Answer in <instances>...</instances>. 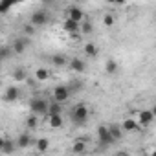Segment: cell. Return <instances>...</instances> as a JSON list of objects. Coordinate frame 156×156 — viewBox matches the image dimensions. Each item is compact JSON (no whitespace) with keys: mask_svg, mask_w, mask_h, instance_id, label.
<instances>
[{"mask_svg":"<svg viewBox=\"0 0 156 156\" xmlns=\"http://www.w3.org/2000/svg\"><path fill=\"white\" fill-rule=\"evenodd\" d=\"M50 103H51V101H48L46 98H33V99H30L31 114H35V116H48Z\"/></svg>","mask_w":156,"mask_h":156,"instance_id":"1","label":"cell"},{"mask_svg":"<svg viewBox=\"0 0 156 156\" xmlns=\"http://www.w3.org/2000/svg\"><path fill=\"white\" fill-rule=\"evenodd\" d=\"M88 116H90V108L85 103L75 105L72 110V121H75V123H85L88 119Z\"/></svg>","mask_w":156,"mask_h":156,"instance_id":"2","label":"cell"},{"mask_svg":"<svg viewBox=\"0 0 156 156\" xmlns=\"http://www.w3.org/2000/svg\"><path fill=\"white\" fill-rule=\"evenodd\" d=\"M48 20H50V15H48L46 9H37L30 15V22H31L33 28H42V26L48 24Z\"/></svg>","mask_w":156,"mask_h":156,"instance_id":"3","label":"cell"},{"mask_svg":"<svg viewBox=\"0 0 156 156\" xmlns=\"http://www.w3.org/2000/svg\"><path fill=\"white\" fill-rule=\"evenodd\" d=\"M98 140H99L101 147H108L110 143H114V138H112L110 129L107 125H99L98 127Z\"/></svg>","mask_w":156,"mask_h":156,"instance_id":"4","label":"cell"},{"mask_svg":"<svg viewBox=\"0 0 156 156\" xmlns=\"http://www.w3.org/2000/svg\"><path fill=\"white\" fill-rule=\"evenodd\" d=\"M70 99V88L68 87H64V85H59V87H55L53 88V101H57V103H66Z\"/></svg>","mask_w":156,"mask_h":156,"instance_id":"5","label":"cell"},{"mask_svg":"<svg viewBox=\"0 0 156 156\" xmlns=\"http://www.w3.org/2000/svg\"><path fill=\"white\" fill-rule=\"evenodd\" d=\"M66 19H70V20H73V22H79V24H83L85 22V11L79 8V6H70L68 8V11H66Z\"/></svg>","mask_w":156,"mask_h":156,"instance_id":"6","label":"cell"},{"mask_svg":"<svg viewBox=\"0 0 156 156\" xmlns=\"http://www.w3.org/2000/svg\"><path fill=\"white\" fill-rule=\"evenodd\" d=\"M136 121H138V125H140L141 129H147V127L154 121V114H152V110H140Z\"/></svg>","mask_w":156,"mask_h":156,"instance_id":"7","label":"cell"},{"mask_svg":"<svg viewBox=\"0 0 156 156\" xmlns=\"http://www.w3.org/2000/svg\"><path fill=\"white\" fill-rule=\"evenodd\" d=\"M28 46H30V39H26V37H17V39L13 41V44H11V50H13L15 55H20V53H24V51L28 50Z\"/></svg>","mask_w":156,"mask_h":156,"instance_id":"8","label":"cell"},{"mask_svg":"<svg viewBox=\"0 0 156 156\" xmlns=\"http://www.w3.org/2000/svg\"><path fill=\"white\" fill-rule=\"evenodd\" d=\"M15 149H19L15 140H9V138L0 140V151H2L4 154H11V152H15Z\"/></svg>","mask_w":156,"mask_h":156,"instance_id":"9","label":"cell"},{"mask_svg":"<svg viewBox=\"0 0 156 156\" xmlns=\"http://www.w3.org/2000/svg\"><path fill=\"white\" fill-rule=\"evenodd\" d=\"M19 98H20V88H17V87H8V88H6V92H4V101L15 103Z\"/></svg>","mask_w":156,"mask_h":156,"instance_id":"10","label":"cell"},{"mask_svg":"<svg viewBox=\"0 0 156 156\" xmlns=\"http://www.w3.org/2000/svg\"><path fill=\"white\" fill-rule=\"evenodd\" d=\"M62 30H64L66 33H70V35H75V33H81V24H79V22H73V20H70V19H66L64 24H62Z\"/></svg>","mask_w":156,"mask_h":156,"instance_id":"11","label":"cell"},{"mask_svg":"<svg viewBox=\"0 0 156 156\" xmlns=\"http://www.w3.org/2000/svg\"><path fill=\"white\" fill-rule=\"evenodd\" d=\"M31 143H33L31 132H22V134H19V138H17V147H19V149H28ZM33 145H35V143H33Z\"/></svg>","mask_w":156,"mask_h":156,"instance_id":"12","label":"cell"},{"mask_svg":"<svg viewBox=\"0 0 156 156\" xmlns=\"http://www.w3.org/2000/svg\"><path fill=\"white\" fill-rule=\"evenodd\" d=\"M70 68L73 70V72H77V73H81V72H85L87 70V62L83 61V59H79V57H73V59H70Z\"/></svg>","mask_w":156,"mask_h":156,"instance_id":"13","label":"cell"},{"mask_svg":"<svg viewBox=\"0 0 156 156\" xmlns=\"http://www.w3.org/2000/svg\"><path fill=\"white\" fill-rule=\"evenodd\" d=\"M121 129H123L125 132H136V130L140 129V125H138L136 118H127V119L121 123Z\"/></svg>","mask_w":156,"mask_h":156,"instance_id":"14","label":"cell"},{"mask_svg":"<svg viewBox=\"0 0 156 156\" xmlns=\"http://www.w3.org/2000/svg\"><path fill=\"white\" fill-rule=\"evenodd\" d=\"M87 147H88V143H87V140H73V143H72V152L73 154H81V152H85L87 151Z\"/></svg>","mask_w":156,"mask_h":156,"instance_id":"15","label":"cell"},{"mask_svg":"<svg viewBox=\"0 0 156 156\" xmlns=\"http://www.w3.org/2000/svg\"><path fill=\"white\" fill-rule=\"evenodd\" d=\"M83 51H85V55H87L88 59L96 57V55H98V46H96V42H87V44L83 46Z\"/></svg>","mask_w":156,"mask_h":156,"instance_id":"16","label":"cell"},{"mask_svg":"<svg viewBox=\"0 0 156 156\" xmlns=\"http://www.w3.org/2000/svg\"><path fill=\"white\" fill-rule=\"evenodd\" d=\"M35 79H37V81H48V79H50V70L44 68V66L37 68V70H35Z\"/></svg>","mask_w":156,"mask_h":156,"instance_id":"17","label":"cell"},{"mask_svg":"<svg viewBox=\"0 0 156 156\" xmlns=\"http://www.w3.org/2000/svg\"><path fill=\"white\" fill-rule=\"evenodd\" d=\"M61 114H62V105L57 103V101H51L50 103V108H48V116H61Z\"/></svg>","mask_w":156,"mask_h":156,"instance_id":"18","label":"cell"},{"mask_svg":"<svg viewBox=\"0 0 156 156\" xmlns=\"http://www.w3.org/2000/svg\"><path fill=\"white\" fill-rule=\"evenodd\" d=\"M35 149H37V152H46L50 149V140L48 138H39L35 141Z\"/></svg>","mask_w":156,"mask_h":156,"instance_id":"19","label":"cell"},{"mask_svg":"<svg viewBox=\"0 0 156 156\" xmlns=\"http://www.w3.org/2000/svg\"><path fill=\"white\" fill-rule=\"evenodd\" d=\"M26 70L22 68V66H17L15 70H13V79L17 81V83H22V81H26Z\"/></svg>","mask_w":156,"mask_h":156,"instance_id":"20","label":"cell"},{"mask_svg":"<svg viewBox=\"0 0 156 156\" xmlns=\"http://www.w3.org/2000/svg\"><path fill=\"white\" fill-rule=\"evenodd\" d=\"M105 70H107L108 75L118 73V62H116L114 59H107V61H105Z\"/></svg>","mask_w":156,"mask_h":156,"instance_id":"21","label":"cell"},{"mask_svg":"<svg viewBox=\"0 0 156 156\" xmlns=\"http://www.w3.org/2000/svg\"><path fill=\"white\" fill-rule=\"evenodd\" d=\"M48 125L51 129H61L62 127V116H48Z\"/></svg>","mask_w":156,"mask_h":156,"instance_id":"22","label":"cell"},{"mask_svg":"<svg viewBox=\"0 0 156 156\" xmlns=\"http://www.w3.org/2000/svg\"><path fill=\"white\" fill-rule=\"evenodd\" d=\"M108 129H110V134H112L114 141H118V140L123 138V129H121L119 125H108Z\"/></svg>","mask_w":156,"mask_h":156,"instance_id":"23","label":"cell"},{"mask_svg":"<svg viewBox=\"0 0 156 156\" xmlns=\"http://www.w3.org/2000/svg\"><path fill=\"white\" fill-rule=\"evenodd\" d=\"M51 62H53L55 66H64V64L70 62V61L66 59V55H62V53H55V55L51 57Z\"/></svg>","mask_w":156,"mask_h":156,"instance_id":"24","label":"cell"},{"mask_svg":"<svg viewBox=\"0 0 156 156\" xmlns=\"http://www.w3.org/2000/svg\"><path fill=\"white\" fill-rule=\"evenodd\" d=\"M92 31H94V24H92L90 20H85V22L81 24V33H83V35H90Z\"/></svg>","mask_w":156,"mask_h":156,"instance_id":"25","label":"cell"},{"mask_svg":"<svg viewBox=\"0 0 156 156\" xmlns=\"http://www.w3.org/2000/svg\"><path fill=\"white\" fill-rule=\"evenodd\" d=\"M37 123H39V121H37V116H35V114H31V116H28V118H26V127H28L30 130L37 129Z\"/></svg>","mask_w":156,"mask_h":156,"instance_id":"26","label":"cell"},{"mask_svg":"<svg viewBox=\"0 0 156 156\" xmlns=\"http://www.w3.org/2000/svg\"><path fill=\"white\" fill-rule=\"evenodd\" d=\"M103 26H107V28H112L114 26V15L112 13L103 15Z\"/></svg>","mask_w":156,"mask_h":156,"instance_id":"27","label":"cell"},{"mask_svg":"<svg viewBox=\"0 0 156 156\" xmlns=\"http://www.w3.org/2000/svg\"><path fill=\"white\" fill-rule=\"evenodd\" d=\"M11 53H13V50H11V48H8V46H2V51H0V59H2V61H8Z\"/></svg>","mask_w":156,"mask_h":156,"instance_id":"28","label":"cell"},{"mask_svg":"<svg viewBox=\"0 0 156 156\" xmlns=\"http://www.w3.org/2000/svg\"><path fill=\"white\" fill-rule=\"evenodd\" d=\"M11 9V4H0V15H6Z\"/></svg>","mask_w":156,"mask_h":156,"instance_id":"29","label":"cell"},{"mask_svg":"<svg viewBox=\"0 0 156 156\" xmlns=\"http://www.w3.org/2000/svg\"><path fill=\"white\" fill-rule=\"evenodd\" d=\"M24 33H28V35H33V33H35L33 26H31V24H26V26H24Z\"/></svg>","mask_w":156,"mask_h":156,"instance_id":"30","label":"cell"},{"mask_svg":"<svg viewBox=\"0 0 156 156\" xmlns=\"http://www.w3.org/2000/svg\"><path fill=\"white\" fill-rule=\"evenodd\" d=\"M116 156H130V154H129V152H118Z\"/></svg>","mask_w":156,"mask_h":156,"instance_id":"31","label":"cell"},{"mask_svg":"<svg viewBox=\"0 0 156 156\" xmlns=\"http://www.w3.org/2000/svg\"><path fill=\"white\" fill-rule=\"evenodd\" d=\"M151 110H152V114H154V118H156V103H154V107H152Z\"/></svg>","mask_w":156,"mask_h":156,"instance_id":"32","label":"cell"},{"mask_svg":"<svg viewBox=\"0 0 156 156\" xmlns=\"http://www.w3.org/2000/svg\"><path fill=\"white\" fill-rule=\"evenodd\" d=\"M149 156H156V149H154V151H152V152H151Z\"/></svg>","mask_w":156,"mask_h":156,"instance_id":"33","label":"cell"}]
</instances>
